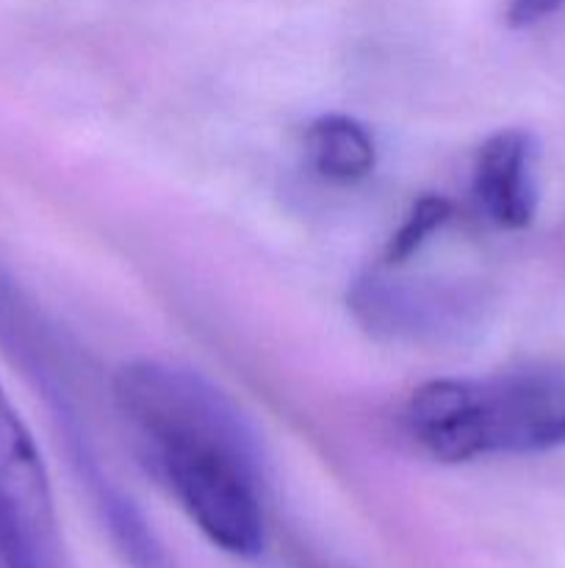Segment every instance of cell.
<instances>
[{
  "mask_svg": "<svg viewBox=\"0 0 565 568\" xmlns=\"http://www.w3.org/2000/svg\"><path fill=\"white\" fill-rule=\"evenodd\" d=\"M404 422L410 438L441 464L563 449L565 375L441 377L410 394Z\"/></svg>",
  "mask_w": 565,
  "mask_h": 568,
  "instance_id": "7a4b0ae2",
  "label": "cell"
},
{
  "mask_svg": "<svg viewBox=\"0 0 565 568\" xmlns=\"http://www.w3.org/2000/svg\"><path fill=\"white\" fill-rule=\"evenodd\" d=\"M563 6L565 0H507V20L515 28L535 26Z\"/></svg>",
  "mask_w": 565,
  "mask_h": 568,
  "instance_id": "ba28073f",
  "label": "cell"
},
{
  "mask_svg": "<svg viewBox=\"0 0 565 568\" xmlns=\"http://www.w3.org/2000/svg\"><path fill=\"white\" fill-rule=\"evenodd\" d=\"M347 305L366 333L413 347H458L487 320V297L474 283L399 277L388 266L358 277Z\"/></svg>",
  "mask_w": 565,
  "mask_h": 568,
  "instance_id": "3957f363",
  "label": "cell"
},
{
  "mask_svg": "<svg viewBox=\"0 0 565 568\" xmlns=\"http://www.w3.org/2000/svg\"><path fill=\"white\" fill-rule=\"evenodd\" d=\"M471 194L491 225L524 231L541 205V144L526 128H502L480 144Z\"/></svg>",
  "mask_w": 565,
  "mask_h": 568,
  "instance_id": "5b68a950",
  "label": "cell"
},
{
  "mask_svg": "<svg viewBox=\"0 0 565 568\" xmlns=\"http://www.w3.org/2000/svg\"><path fill=\"white\" fill-rule=\"evenodd\" d=\"M114 405L144 464L219 552L266 549L258 433L216 383L186 366L138 358L114 375Z\"/></svg>",
  "mask_w": 565,
  "mask_h": 568,
  "instance_id": "6da1fadb",
  "label": "cell"
},
{
  "mask_svg": "<svg viewBox=\"0 0 565 568\" xmlns=\"http://www.w3.org/2000/svg\"><path fill=\"white\" fill-rule=\"evenodd\" d=\"M310 166L330 183H358L377 166V142L369 128L347 114H325L305 131Z\"/></svg>",
  "mask_w": 565,
  "mask_h": 568,
  "instance_id": "8992f818",
  "label": "cell"
},
{
  "mask_svg": "<svg viewBox=\"0 0 565 568\" xmlns=\"http://www.w3.org/2000/svg\"><path fill=\"white\" fill-rule=\"evenodd\" d=\"M449 216H452V205H449V200L435 197V194L421 197L419 203L410 209V214L404 216V222L399 225V231L393 233L391 242H388V250H386L388 270H397V266H402L410 255L419 253V250L430 242L432 233L441 231V227L446 225Z\"/></svg>",
  "mask_w": 565,
  "mask_h": 568,
  "instance_id": "52a82bcc",
  "label": "cell"
},
{
  "mask_svg": "<svg viewBox=\"0 0 565 568\" xmlns=\"http://www.w3.org/2000/svg\"><path fill=\"white\" fill-rule=\"evenodd\" d=\"M0 568H72L37 442L0 386Z\"/></svg>",
  "mask_w": 565,
  "mask_h": 568,
  "instance_id": "277c9868",
  "label": "cell"
}]
</instances>
